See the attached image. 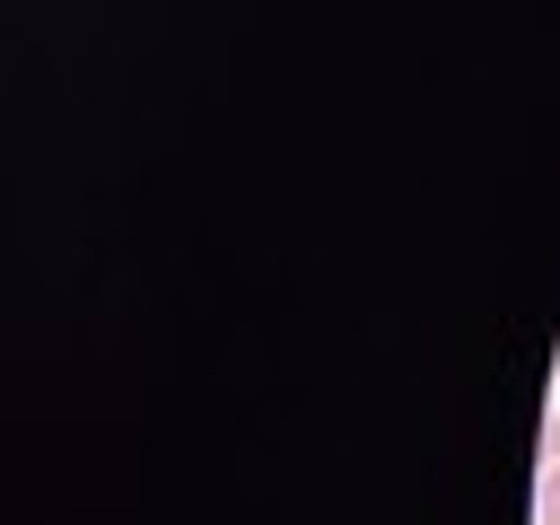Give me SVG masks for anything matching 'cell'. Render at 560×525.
I'll return each mask as SVG.
<instances>
[{"mask_svg":"<svg viewBox=\"0 0 560 525\" xmlns=\"http://www.w3.org/2000/svg\"><path fill=\"white\" fill-rule=\"evenodd\" d=\"M542 525H560V464L542 472Z\"/></svg>","mask_w":560,"mask_h":525,"instance_id":"1","label":"cell"}]
</instances>
